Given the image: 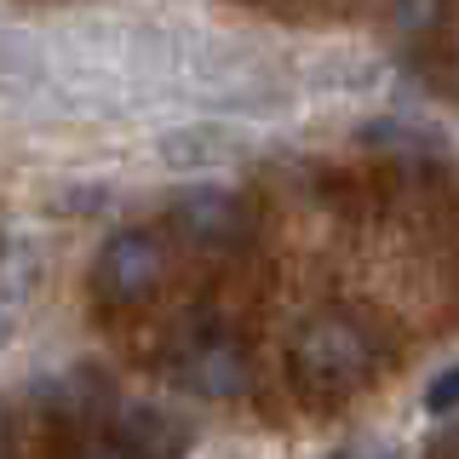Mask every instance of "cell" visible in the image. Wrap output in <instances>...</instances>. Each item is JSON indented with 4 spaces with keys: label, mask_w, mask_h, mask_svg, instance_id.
Wrapping results in <instances>:
<instances>
[{
    "label": "cell",
    "mask_w": 459,
    "mask_h": 459,
    "mask_svg": "<svg viewBox=\"0 0 459 459\" xmlns=\"http://www.w3.org/2000/svg\"><path fill=\"white\" fill-rule=\"evenodd\" d=\"M184 92L230 115H281L293 98V81L241 40H212L201 52H184Z\"/></svg>",
    "instance_id": "6da1fadb"
},
{
    "label": "cell",
    "mask_w": 459,
    "mask_h": 459,
    "mask_svg": "<svg viewBox=\"0 0 459 459\" xmlns=\"http://www.w3.org/2000/svg\"><path fill=\"white\" fill-rule=\"evenodd\" d=\"M379 339L356 316H310L287 344V373L305 396H344L373 379Z\"/></svg>",
    "instance_id": "7a4b0ae2"
},
{
    "label": "cell",
    "mask_w": 459,
    "mask_h": 459,
    "mask_svg": "<svg viewBox=\"0 0 459 459\" xmlns=\"http://www.w3.org/2000/svg\"><path fill=\"white\" fill-rule=\"evenodd\" d=\"M167 276V241L155 230H115L92 258V293L109 310H138L161 293Z\"/></svg>",
    "instance_id": "3957f363"
},
{
    "label": "cell",
    "mask_w": 459,
    "mask_h": 459,
    "mask_svg": "<svg viewBox=\"0 0 459 459\" xmlns=\"http://www.w3.org/2000/svg\"><path fill=\"white\" fill-rule=\"evenodd\" d=\"M178 385H184V391H195V396H207V402L241 396L253 385L247 344L230 333V327H219V322L184 333V344H178Z\"/></svg>",
    "instance_id": "277c9868"
},
{
    "label": "cell",
    "mask_w": 459,
    "mask_h": 459,
    "mask_svg": "<svg viewBox=\"0 0 459 459\" xmlns=\"http://www.w3.org/2000/svg\"><path fill=\"white\" fill-rule=\"evenodd\" d=\"M167 219L195 253H236V247L253 241V207L236 190H212V184L184 190L178 201H172Z\"/></svg>",
    "instance_id": "5b68a950"
},
{
    "label": "cell",
    "mask_w": 459,
    "mask_h": 459,
    "mask_svg": "<svg viewBox=\"0 0 459 459\" xmlns=\"http://www.w3.org/2000/svg\"><path fill=\"white\" fill-rule=\"evenodd\" d=\"M241 150H247V133L230 121H184V126H167L155 138V155L172 172H212V167L236 161Z\"/></svg>",
    "instance_id": "8992f818"
},
{
    "label": "cell",
    "mask_w": 459,
    "mask_h": 459,
    "mask_svg": "<svg viewBox=\"0 0 459 459\" xmlns=\"http://www.w3.org/2000/svg\"><path fill=\"white\" fill-rule=\"evenodd\" d=\"M299 86L316 98H373L385 86V64L368 52H316L299 69Z\"/></svg>",
    "instance_id": "52a82bcc"
},
{
    "label": "cell",
    "mask_w": 459,
    "mask_h": 459,
    "mask_svg": "<svg viewBox=\"0 0 459 459\" xmlns=\"http://www.w3.org/2000/svg\"><path fill=\"white\" fill-rule=\"evenodd\" d=\"M52 86V47L29 29L0 23V98H35Z\"/></svg>",
    "instance_id": "ba28073f"
},
{
    "label": "cell",
    "mask_w": 459,
    "mask_h": 459,
    "mask_svg": "<svg viewBox=\"0 0 459 459\" xmlns=\"http://www.w3.org/2000/svg\"><path fill=\"white\" fill-rule=\"evenodd\" d=\"M368 143H379V150H391V155H425V150H442L437 133H425V126H413V121H373Z\"/></svg>",
    "instance_id": "9c48e42d"
},
{
    "label": "cell",
    "mask_w": 459,
    "mask_h": 459,
    "mask_svg": "<svg viewBox=\"0 0 459 459\" xmlns=\"http://www.w3.org/2000/svg\"><path fill=\"white\" fill-rule=\"evenodd\" d=\"M391 18L408 40H425L430 29L448 18V0H391Z\"/></svg>",
    "instance_id": "30bf717a"
},
{
    "label": "cell",
    "mask_w": 459,
    "mask_h": 459,
    "mask_svg": "<svg viewBox=\"0 0 459 459\" xmlns=\"http://www.w3.org/2000/svg\"><path fill=\"white\" fill-rule=\"evenodd\" d=\"M425 413H437V420H442V413H459V362L442 368L437 379L425 385Z\"/></svg>",
    "instance_id": "8fae6325"
},
{
    "label": "cell",
    "mask_w": 459,
    "mask_h": 459,
    "mask_svg": "<svg viewBox=\"0 0 459 459\" xmlns=\"http://www.w3.org/2000/svg\"><path fill=\"white\" fill-rule=\"evenodd\" d=\"M322 459H402V448L391 437H351V442H339V448L322 454Z\"/></svg>",
    "instance_id": "7c38bea8"
},
{
    "label": "cell",
    "mask_w": 459,
    "mask_h": 459,
    "mask_svg": "<svg viewBox=\"0 0 459 459\" xmlns=\"http://www.w3.org/2000/svg\"><path fill=\"white\" fill-rule=\"evenodd\" d=\"M81 459H138V454L126 448V442H98V448H86Z\"/></svg>",
    "instance_id": "4fadbf2b"
},
{
    "label": "cell",
    "mask_w": 459,
    "mask_h": 459,
    "mask_svg": "<svg viewBox=\"0 0 459 459\" xmlns=\"http://www.w3.org/2000/svg\"><path fill=\"white\" fill-rule=\"evenodd\" d=\"M6 448H12V425H6V402H0V459H6Z\"/></svg>",
    "instance_id": "5bb4252c"
},
{
    "label": "cell",
    "mask_w": 459,
    "mask_h": 459,
    "mask_svg": "<svg viewBox=\"0 0 459 459\" xmlns=\"http://www.w3.org/2000/svg\"><path fill=\"white\" fill-rule=\"evenodd\" d=\"M12 344V310H0V351Z\"/></svg>",
    "instance_id": "9a60e30c"
},
{
    "label": "cell",
    "mask_w": 459,
    "mask_h": 459,
    "mask_svg": "<svg viewBox=\"0 0 459 459\" xmlns=\"http://www.w3.org/2000/svg\"><path fill=\"white\" fill-rule=\"evenodd\" d=\"M454 459H459V442H454Z\"/></svg>",
    "instance_id": "2e32d148"
}]
</instances>
